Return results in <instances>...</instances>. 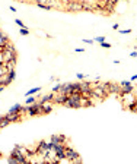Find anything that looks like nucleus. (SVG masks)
Segmentation results:
<instances>
[{
	"label": "nucleus",
	"mask_w": 137,
	"mask_h": 164,
	"mask_svg": "<svg viewBox=\"0 0 137 164\" xmlns=\"http://www.w3.org/2000/svg\"><path fill=\"white\" fill-rule=\"evenodd\" d=\"M82 101H83L82 94H72V95H69L67 101L64 103V107H69V109H80V107H83Z\"/></svg>",
	"instance_id": "f257e3e1"
},
{
	"label": "nucleus",
	"mask_w": 137,
	"mask_h": 164,
	"mask_svg": "<svg viewBox=\"0 0 137 164\" xmlns=\"http://www.w3.org/2000/svg\"><path fill=\"white\" fill-rule=\"evenodd\" d=\"M106 95H110L108 91H106L105 88H102L101 85L93 86V88H92V98L98 100V101H102L104 98H106Z\"/></svg>",
	"instance_id": "f03ea898"
},
{
	"label": "nucleus",
	"mask_w": 137,
	"mask_h": 164,
	"mask_svg": "<svg viewBox=\"0 0 137 164\" xmlns=\"http://www.w3.org/2000/svg\"><path fill=\"white\" fill-rule=\"evenodd\" d=\"M26 116H29V117H34V116H38V114H42L41 113V101H37V103H34L29 105H26Z\"/></svg>",
	"instance_id": "7ed1b4c3"
},
{
	"label": "nucleus",
	"mask_w": 137,
	"mask_h": 164,
	"mask_svg": "<svg viewBox=\"0 0 137 164\" xmlns=\"http://www.w3.org/2000/svg\"><path fill=\"white\" fill-rule=\"evenodd\" d=\"M64 154H66V160H69V161H80L82 163V158L79 157V152L72 148V147H67L66 145V150H64Z\"/></svg>",
	"instance_id": "20e7f679"
},
{
	"label": "nucleus",
	"mask_w": 137,
	"mask_h": 164,
	"mask_svg": "<svg viewBox=\"0 0 137 164\" xmlns=\"http://www.w3.org/2000/svg\"><path fill=\"white\" fill-rule=\"evenodd\" d=\"M66 9L69 10V12H83V7H82V3L79 2V0H70V2H67L66 3Z\"/></svg>",
	"instance_id": "39448f33"
},
{
	"label": "nucleus",
	"mask_w": 137,
	"mask_h": 164,
	"mask_svg": "<svg viewBox=\"0 0 137 164\" xmlns=\"http://www.w3.org/2000/svg\"><path fill=\"white\" fill-rule=\"evenodd\" d=\"M0 54H2L3 63H5V62H10V60L18 59V53L9 51V50H5V48H2V50H0Z\"/></svg>",
	"instance_id": "423d86ee"
},
{
	"label": "nucleus",
	"mask_w": 137,
	"mask_h": 164,
	"mask_svg": "<svg viewBox=\"0 0 137 164\" xmlns=\"http://www.w3.org/2000/svg\"><path fill=\"white\" fill-rule=\"evenodd\" d=\"M54 109V101H45V103H41V113L42 114H48L52 112Z\"/></svg>",
	"instance_id": "0eeeda50"
},
{
	"label": "nucleus",
	"mask_w": 137,
	"mask_h": 164,
	"mask_svg": "<svg viewBox=\"0 0 137 164\" xmlns=\"http://www.w3.org/2000/svg\"><path fill=\"white\" fill-rule=\"evenodd\" d=\"M67 98H69V95L67 94H61V92H57L56 95H54V104H61L64 105V103L67 101Z\"/></svg>",
	"instance_id": "6e6552de"
},
{
	"label": "nucleus",
	"mask_w": 137,
	"mask_h": 164,
	"mask_svg": "<svg viewBox=\"0 0 137 164\" xmlns=\"http://www.w3.org/2000/svg\"><path fill=\"white\" fill-rule=\"evenodd\" d=\"M106 91H108V94H120V92H121V86H120V84L108 82V86H106Z\"/></svg>",
	"instance_id": "1a4fd4ad"
},
{
	"label": "nucleus",
	"mask_w": 137,
	"mask_h": 164,
	"mask_svg": "<svg viewBox=\"0 0 137 164\" xmlns=\"http://www.w3.org/2000/svg\"><path fill=\"white\" fill-rule=\"evenodd\" d=\"M6 117L12 122V123H16V122H20L22 117H23V113H7Z\"/></svg>",
	"instance_id": "9d476101"
},
{
	"label": "nucleus",
	"mask_w": 137,
	"mask_h": 164,
	"mask_svg": "<svg viewBox=\"0 0 137 164\" xmlns=\"http://www.w3.org/2000/svg\"><path fill=\"white\" fill-rule=\"evenodd\" d=\"M82 7H83V12H96V7L93 3L91 2H86V0H82Z\"/></svg>",
	"instance_id": "9b49d317"
},
{
	"label": "nucleus",
	"mask_w": 137,
	"mask_h": 164,
	"mask_svg": "<svg viewBox=\"0 0 137 164\" xmlns=\"http://www.w3.org/2000/svg\"><path fill=\"white\" fill-rule=\"evenodd\" d=\"M66 141H67V138L64 135H52L50 142H52V144H66Z\"/></svg>",
	"instance_id": "f8f14e48"
},
{
	"label": "nucleus",
	"mask_w": 137,
	"mask_h": 164,
	"mask_svg": "<svg viewBox=\"0 0 137 164\" xmlns=\"http://www.w3.org/2000/svg\"><path fill=\"white\" fill-rule=\"evenodd\" d=\"M26 107L22 104H15L13 107H10V110H9V113H25Z\"/></svg>",
	"instance_id": "ddd939ff"
},
{
	"label": "nucleus",
	"mask_w": 137,
	"mask_h": 164,
	"mask_svg": "<svg viewBox=\"0 0 137 164\" xmlns=\"http://www.w3.org/2000/svg\"><path fill=\"white\" fill-rule=\"evenodd\" d=\"M16 62H18V59L10 60V62H5V63H3V65H5V67H6L7 72H10V71H15V67H16Z\"/></svg>",
	"instance_id": "4468645a"
},
{
	"label": "nucleus",
	"mask_w": 137,
	"mask_h": 164,
	"mask_svg": "<svg viewBox=\"0 0 137 164\" xmlns=\"http://www.w3.org/2000/svg\"><path fill=\"white\" fill-rule=\"evenodd\" d=\"M61 94H67V95H70L72 94V84H63L61 88H60V91Z\"/></svg>",
	"instance_id": "2eb2a0df"
},
{
	"label": "nucleus",
	"mask_w": 137,
	"mask_h": 164,
	"mask_svg": "<svg viewBox=\"0 0 137 164\" xmlns=\"http://www.w3.org/2000/svg\"><path fill=\"white\" fill-rule=\"evenodd\" d=\"M54 95H56V92H50V94H47V95H42L41 97V103H45V101H52L54 100Z\"/></svg>",
	"instance_id": "dca6fc26"
},
{
	"label": "nucleus",
	"mask_w": 137,
	"mask_h": 164,
	"mask_svg": "<svg viewBox=\"0 0 137 164\" xmlns=\"http://www.w3.org/2000/svg\"><path fill=\"white\" fill-rule=\"evenodd\" d=\"M10 123H12V122H10V120H9L6 116H3V119L0 120V129H5V128H7V126L10 125Z\"/></svg>",
	"instance_id": "f3484780"
},
{
	"label": "nucleus",
	"mask_w": 137,
	"mask_h": 164,
	"mask_svg": "<svg viewBox=\"0 0 137 164\" xmlns=\"http://www.w3.org/2000/svg\"><path fill=\"white\" fill-rule=\"evenodd\" d=\"M47 5H48V6H51L52 9L61 7V5H60V0H48V2H47Z\"/></svg>",
	"instance_id": "a211bd4d"
},
{
	"label": "nucleus",
	"mask_w": 137,
	"mask_h": 164,
	"mask_svg": "<svg viewBox=\"0 0 137 164\" xmlns=\"http://www.w3.org/2000/svg\"><path fill=\"white\" fill-rule=\"evenodd\" d=\"M7 41H9V37H7L5 32H2V31H0V46H5Z\"/></svg>",
	"instance_id": "6ab92c4d"
},
{
	"label": "nucleus",
	"mask_w": 137,
	"mask_h": 164,
	"mask_svg": "<svg viewBox=\"0 0 137 164\" xmlns=\"http://www.w3.org/2000/svg\"><path fill=\"white\" fill-rule=\"evenodd\" d=\"M42 90L41 86H37V88H32V90H29V91L25 94V97H29V95H34V94H37V92H39Z\"/></svg>",
	"instance_id": "aec40b11"
},
{
	"label": "nucleus",
	"mask_w": 137,
	"mask_h": 164,
	"mask_svg": "<svg viewBox=\"0 0 137 164\" xmlns=\"http://www.w3.org/2000/svg\"><path fill=\"white\" fill-rule=\"evenodd\" d=\"M35 5H37L39 9H44V10H52V7L48 6L47 3H35Z\"/></svg>",
	"instance_id": "412c9836"
},
{
	"label": "nucleus",
	"mask_w": 137,
	"mask_h": 164,
	"mask_svg": "<svg viewBox=\"0 0 137 164\" xmlns=\"http://www.w3.org/2000/svg\"><path fill=\"white\" fill-rule=\"evenodd\" d=\"M34 103H37V98H35L34 95H29V97H26V105L34 104Z\"/></svg>",
	"instance_id": "4be33fe9"
},
{
	"label": "nucleus",
	"mask_w": 137,
	"mask_h": 164,
	"mask_svg": "<svg viewBox=\"0 0 137 164\" xmlns=\"http://www.w3.org/2000/svg\"><path fill=\"white\" fill-rule=\"evenodd\" d=\"M7 163H9V164H18V158H16V157H10V155H9V158H7Z\"/></svg>",
	"instance_id": "5701e85b"
},
{
	"label": "nucleus",
	"mask_w": 137,
	"mask_h": 164,
	"mask_svg": "<svg viewBox=\"0 0 137 164\" xmlns=\"http://www.w3.org/2000/svg\"><path fill=\"white\" fill-rule=\"evenodd\" d=\"M128 85H131V81H121V82H120V86H121V88L128 86Z\"/></svg>",
	"instance_id": "b1692460"
},
{
	"label": "nucleus",
	"mask_w": 137,
	"mask_h": 164,
	"mask_svg": "<svg viewBox=\"0 0 137 164\" xmlns=\"http://www.w3.org/2000/svg\"><path fill=\"white\" fill-rule=\"evenodd\" d=\"M20 35H29V29L28 28H20Z\"/></svg>",
	"instance_id": "393cba45"
},
{
	"label": "nucleus",
	"mask_w": 137,
	"mask_h": 164,
	"mask_svg": "<svg viewBox=\"0 0 137 164\" xmlns=\"http://www.w3.org/2000/svg\"><path fill=\"white\" fill-rule=\"evenodd\" d=\"M15 24L19 26V28H25V24H23V22H22L20 19H15Z\"/></svg>",
	"instance_id": "a878e982"
},
{
	"label": "nucleus",
	"mask_w": 137,
	"mask_h": 164,
	"mask_svg": "<svg viewBox=\"0 0 137 164\" xmlns=\"http://www.w3.org/2000/svg\"><path fill=\"white\" fill-rule=\"evenodd\" d=\"M101 47H104V48H111V44L110 43H106V41H104V43H101Z\"/></svg>",
	"instance_id": "bb28decb"
},
{
	"label": "nucleus",
	"mask_w": 137,
	"mask_h": 164,
	"mask_svg": "<svg viewBox=\"0 0 137 164\" xmlns=\"http://www.w3.org/2000/svg\"><path fill=\"white\" fill-rule=\"evenodd\" d=\"M60 88H61V84H57V85H54V86H52V92H59V91H60Z\"/></svg>",
	"instance_id": "cd10ccee"
},
{
	"label": "nucleus",
	"mask_w": 137,
	"mask_h": 164,
	"mask_svg": "<svg viewBox=\"0 0 137 164\" xmlns=\"http://www.w3.org/2000/svg\"><path fill=\"white\" fill-rule=\"evenodd\" d=\"M93 41H98V43H104L105 41V35L102 37V35H99V37H96V38L93 40Z\"/></svg>",
	"instance_id": "c85d7f7f"
},
{
	"label": "nucleus",
	"mask_w": 137,
	"mask_h": 164,
	"mask_svg": "<svg viewBox=\"0 0 137 164\" xmlns=\"http://www.w3.org/2000/svg\"><path fill=\"white\" fill-rule=\"evenodd\" d=\"M7 75H9V78L13 81V79H15V76H16V71H10V72L7 73Z\"/></svg>",
	"instance_id": "c756f323"
},
{
	"label": "nucleus",
	"mask_w": 137,
	"mask_h": 164,
	"mask_svg": "<svg viewBox=\"0 0 137 164\" xmlns=\"http://www.w3.org/2000/svg\"><path fill=\"white\" fill-rule=\"evenodd\" d=\"M131 32V29H121V31H120V34H123V35H124V34H130Z\"/></svg>",
	"instance_id": "7c9ffc66"
},
{
	"label": "nucleus",
	"mask_w": 137,
	"mask_h": 164,
	"mask_svg": "<svg viewBox=\"0 0 137 164\" xmlns=\"http://www.w3.org/2000/svg\"><path fill=\"white\" fill-rule=\"evenodd\" d=\"M83 43H86V44H93V40H83Z\"/></svg>",
	"instance_id": "2f4dec72"
},
{
	"label": "nucleus",
	"mask_w": 137,
	"mask_h": 164,
	"mask_svg": "<svg viewBox=\"0 0 137 164\" xmlns=\"http://www.w3.org/2000/svg\"><path fill=\"white\" fill-rule=\"evenodd\" d=\"M74 51H76V53H83V51H85V48H83V47H80V48H76Z\"/></svg>",
	"instance_id": "473e14b6"
},
{
	"label": "nucleus",
	"mask_w": 137,
	"mask_h": 164,
	"mask_svg": "<svg viewBox=\"0 0 137 164\" xmlns=\"http://www.w3.org/2000/svg\"><path fill=\"white\" fill-rule=\"evenodd\" d=\"M76 76H78V79H80V81H82V79L85 78V75H83V73H78Z\"/></svg>",
	"instance_id": "72a5a7b5"
},
{
	"label": "nucleus",
	"mask_w": 137,
	"mask_h": 164,
	"mask_svg": "<svg viewBox=\"0 0 137 164\" xmlns=\"http://www.w3.org/2000/svg\"><path fill=\"white\" fill-rule=\"evenodd\" d=\"M112 29H114V31H115V29H120V24H114V25H112Z\"/></svg>",
	"instance_id": "f704fd0d"
},
{
	"label": "nucleus",
	"mask_w": 137,
	"mask_h": 164,
	"mask_svg": "<svg viewBox=\"0 0 137 164\" xmlns=\"http://www.w3.org/2000/svg\"><path fill=\"white\" fill-rule=\"evenodd\" d=\"M34 2H35V3H47L48 0H34Z\"/></svg>",
	"instance_id": "c9c22d12"
},
{
	"label": "nucleus",
	"mask_w": 137,
	"mask_h": 164,
	"mask_svg": "<svg viewBox=\"0 0 137 164\" xmlns=\"http://www.w3.org/2000/svg\"><path fill=\"white\" fill-rule=\"evenodd\" d=\"M130 56H131V57H137V51H136V50H134V51H131Z\"/></svg>",
	"instance_id": "e433bc0d"
},
{
	"label": "nucleus",
	"mask_w": 137,
	"mask_h": 164,
	"mask_svg": "<svg viewBox=\"0 0 137 164\" xmlns=\"http://www.w3.org/2000/svg\"><path fill=\"white\" fill-rule=\"evenodd\" d=\"M131 82H133V81H137V75H133V76H131V79H130Z\"/></svg>",
	"instance_id": "4c0bfd02"
},
{
	"label": "nucleus",
	"mask_w": 137,
	"mask_h": 164,
	"mask_svg": "<svg viewBox=\"0 0 137 164\" xmlns=\"http://www.w3.org/2000/svg\"><path fill=\"white\" fill-rule=\"evenodd\" d=\"M3 90H5V86H3V85H0V92L3 91Z\"/></svg>",
	"instance_id": "58836bf2"
},
{
	"label": "nucleus",
	"mask_w": 137,
	"mask_h": 164,
	"mask_svg": "<svg viewBox=\"0 0 137 164\" xmlns=\"http://www.w3.org/2000/svg\"><path fill=\"white\" fill-rule=\"evenodd\" d=\"M2 119H3V116H0V120H2Z\"/></svg>",
	"instance_id": "ea45409f"
},
{
	"label": "nucleus",
	"mask_w": 137,
	"mask_h": 164,
	"mask_svg": "<svg viewBox=\"0 0 137 164\" xmlns=\"http://www.w3.org/2000/svg\"><path fill=\"white\" fill-rule=\"evenodd\" d=\"M0 158H2V152H0Z\"/></svg>",
	"instance_id": "a19ab883"
},
{
	"label": "nucleus",
	"mask_w": 137,
	"mask_h": 164,
	"mask_svg": "<svg viewBox=\"0 0 137 164\" xmlns=\"http://www.w3.org/2000/svg\"><path fill=\"white\" fill-rule=\"evenodd\" d=\"M115 2H120V0H115Z\"/></svg>",
	"instance_id": "79ce46f5"
},
{
	"label": "nucleus",
	"mask_w": 137,
	"mask_h": 164,
	"mask_svg": "<svg viewBox=\"0 0 137 164\" xmlns=\"http://www.w3.org/2000/svg\"><path fill=\"white\" fill-rule=\"evenodd\" d=\"M0 50H2V46H0Z\"/></svg>",
	"instance_id": "37998d69"
},
{
	"label": "nucleus",
	"mask_w": 137,
	"mask_h": 164,
	"mask_svg": "<svg viewBox=\"0 0 137 164\" xmlns=\"http://www.w3.org/2000/svg\"><path fill=\"white\" fill-rule=\"evenodd\" d=\"M127 2H128V0H127Z\"/></svg>",
	"instance_id": "c03bdc74"
}]
</instances>
